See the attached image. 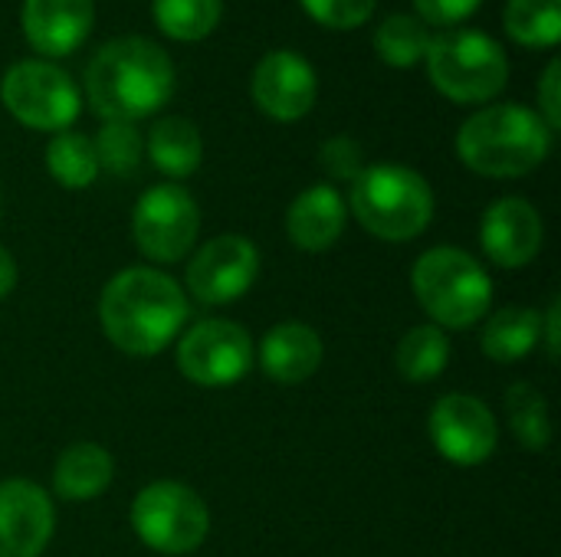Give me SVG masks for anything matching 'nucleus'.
<instances>
[{
    "label": "nucleus",
    "mask_w": 561,
    "mask_h": 557,
    "mask_svg": "<svg viewBox=\"0 0 561 557\" xmlns=\"http://www.w3.org/2000/svg\"><path fill=\"white\" fill-rule=\"evenodd\" d=\"M105 338L135 358L164 351L187 322V292L161 269L135 266L112 276L99 299Z\"/></svg>",
    "instance_id": "obj_1"
},
{
    "label": "nucleus",
    "mask_w": 561,
    "mask_h": 557,
    "mask_svg": "<svg viewBox=\"0 0 561 557\" xmlns=\"http://www.w3.org/2000/svg\"><path fill=\"white\" fill-rule=\"evenodd\" d=\"M174 92L171 56L145 36L105 43L85 69L89 105L105 121H138L168 105Z\"/></svg>",
    "instance_id": "obj_2"
},
{
    "label": "nucleus",
    "mask_w": 561,
    "mask_h": 557,
    "mask_svg": "<svg viewBox=\"0 0 561 557\" xmlns=\"http://www.w3.org/2000/svg\"><path fill=\"white\" fill-rule=\"evenodd\" d=\"M552 148V128L526 105H490L470 115L457 131V154L483 177H523L536 171Z\"/></svg>",
    "instance_id": "obj_3"
},
{
    "label": "nucleus",
    "mask_w": 561,
    "mask_h": 557,
    "mask_svg": "<svg viewBox=\"0 0 561 557\" xmlns=\"http://www.w3.org/2000/svg\"><path fill=\"white\" fill-rule=\"evenodd\" d=\"M352 213L371 236L404 243L431 227L434 190L404 164H371L352 181Z\"/></svg>",
    "instance_id": "obj_4"
},
{
    "label": "nucleus",
    "mask_w": 561,
    "mask_h": 557,
    "mask_svg": "<svg viewBox=\"0 0 561 557\" xmlns=\"http://www.w3.org/2000/svg\"><path fill=\"white\" fill-rule=\"evenodd\" d=\"M421 309L444 328H470L486 318L493 282L486 269L463 250L437 246L417 256L411 272Z\"/></svg>",
    "instance_id": "obj_5"
},
{
    "label": "nucleus",
    "mask_w": 561,
    "mask_h": 557,
    "mask_svg": "<svg viewBox=\"0 0 561 557\" xmlns=\"http://www.w3.org/2000/svg\"><path fill=\"white\" fill-rule=\"evenodd\" d=\"M427 72L431 82L460 105L490 102L503 92L510 79V59L503 46L480 30H450L431 36L427 46Z\"/></svg>",
    "instance_id": "obj_6"
},
{
    "label": "nucleus",
    "mask_w": 561,
    "mask_h": 557,
    "mask_svg": "<svg viewBox=\"0 0 561 557\" xmlns=\"http://www.w3.org/2000/svg\"><path fill=\"white\" fill-rule=\"evenodd\" d=\"M131 529L158 555H191L210 532L204 499L181 483H151L131 502Z\"/></svg>",
    "instance_id": "obj_7"
},
{
    "label": "nucleus",
    "mask_w": 561,
    "mask_h": 557,
    "mask_svg": "<svg viewBox=\"0 0 561 557\" xmlns=\"http://www.w3.org/2000/svg\"><path fill=\"white\" fill-rule=\"evenodd\" d=\"M3 108L26 128L36 131H66L82 108L76 82L53 62L23 59L10 66L0 79Z\"/></svg>",
    "instance_id": "obj_8"
},
{
    "label": "nucleus",
    "mask_w": 561,
    "mask_h": 557,
    "mask_svg": "<svg viewBox=\"0 0 561 557\" xmlns=\"http://www.w3.org/2000/svg\"><path fill=\"white\" fill-rule=\"evenodd\" d=\"M201 230L197 200L181 184L148 187L131 213V233L141 256L151 263H178L191 253Z\"/></svg>",
    "instance_id": "obj_9"
},
{
    "label": "nucleus",
    "mask_w": 561,
    "mask_h": 557,
    "mask_svg": "<svg viewBox=\"0 0 561 557\" xmlns=\"http://www.w3.org/2000/svg\"><path fill=\"white\" fill-rule=\"evenodd\" d=\"M253 364L250 332L237 322L207 318L187 328L178 345V368L187 381L201 387H230L247 378Z\"/></svg>",
    "instance_id": "obj_10"
},
{
    "label": "nucleus",
    "mask_w": 561,
    "mask_h": 557,
    "mask_svg": "<svg viewBox=\"0 0 561 557\" xmlns=\"http://www.w3.org/2000/svg\"><path fill=\"white\" fill-rule=\"evenodd\" d=\"M437 453L454 466H480L496 453L500 427L493 410L473 394H447L431 407L427 420Z\"/></svg>",
    "instance_id": "obj_11"
},
{
    "label": "nucleus",
    "mask_w": 561,
    "mask_h": 557,
    "mask_svg": "<svg viewBox=\"0 0 561 557\" xmlns=\"http://www.w3.org/2000/svg\"><path fill=\"white\" fill-rule=\"evenodd\" d=\"M260 272V250L237 233L204 243L187 266V292L204 305H227L250 292Z\"/></svg>",
    "instance_id": "obj_12"
},
{
    "label": "nucleus",
    "mask_w": 561,
    "mask_h": 557,
    "mask_svg": "<svg viewBox=\"0 0 561 557\" xmlns=\"http://www.w3.org/2000/svg\"><path fill=\"white\" fill-rule=\"evenodd\" d=\"M53 502L36 483H0V557H39L53 538Z\"/></svg>",
    "instance_id": "obj_13"
},
{
    "label": "nucleus",
    "mask_w": 561,
    "mask_h": 557,
    "mask_svg": "<svg viewBox=\"0 0 561 557\" xmlns=\"http://www.w3.org/2000/svg\"><path fill=\"white\" fill-rule=\"evenodd\" d=\"M319 95L316 69L306 56L276 49L266 53L253 72V98L276 121H299Z\"/></svg>",
    "instance_id": "obj_14"
},
{
    "label": "nucleus",
    "mask_w": 561,
    "mask_h": 557,
    "mask_svg": "<svg viewBox=\"0 0 561 557\" xmlns=\"http://www.w3.org/2000/svg\"><path fill=\"white\" fill-rule=\"evenodd\" d=\"M546 240V227L539 210L523 197H503L496 200L480 223V243L486 256L503 269H523L529 266Z\"/></svg>",
    "instance_id": "obj_15"
},
{
    "label": "nucleus",
    "mask_w": 561,
    "mask_h": 557,
    "mask_svg": "<svg viewBox=\"0 0 561 557\" xmlns=\"http://www.w3.org/2000/svg\"><path fill=\"white\" fill-rule=\"evenodd\" d=\"M95 23V0H23L26 43L43 56L76 53Z\"/></svg>",
    "instance_id": "obj_16"
},
{
    "label": "nucleus",
    "mask_w": 561,
    "mask_h": 557,
    "mask_svg": "<svg viewBox=\"0 0 561 557\" xmlns=\"http://www.w3.org/2000/svg\"><path fill=\"white\" fill-rule=\"evenodd\" d=\"M345 220H348L345 197L332 184H312L293 200L286 213V233L299 250L325 253L345 233Z\"/></svg>",
    "instance_id": "obj_17"
},
{
    "label": "nucleus",
    "mask_w": 561,
    "mask_h": 557,
    "mask_svg": "<svg viewBox=\"0 0 561 557\" xmlns=\"http://www.w3.org/2000/svg\"><path fill=\"white\" fill-rule=\"evenodd\" d=\"M322 355L325 348L316 328L302 322H283L266 332L260 345V368L279 384H302L319 371Z\"/></svg>",
    "instance_id": "obj_18"
},
{
    "label": "nucleus",
    "mask_w": 561,
    "mask_h": 557,
    "mask_svg": "<svg viewBox=\"0 0 561 557\" xmlns=\"http://www.w3.org/2000/svg\"><path fill=\"white\" fill-rule=\"evenodd\" d=\"M115 476V463L105 446L99 443H72L59 453L53 466V489L66 502H89L99 499Z\"/></svg>",
    "instance_id": "obj_19"
},
{
    "label": "nucleus",
    "mask_w": 561,
    "mask_h": 557,
    "mask_svg": "<svg viewBox=\"0 0 561 557\" xmlns=\"http://www.w3.org/2000/svg\"><path fill=\"white\" fill-rule=\"evenodd\" d=\"M201 131L194 128V121L181 115L158 118L154 128L148 131V158L168 177H191L201 167Z\"/></svg>",
    "instance_id": "obj_20"
},
{
    "label": "nucleus",
    "mask_w": 561,
    "mask_h": 557,
    "mask_svg": "<svg viewBox=\"0 0 561 557\" xmlns=\"http://www.w3.org/2000/svg\"><path fill=\"white\" fill-rule=\"evenodd\" d=\"M539 341H542V315L536 309H519V305L490 315L480 335L483 355L500 364L523 361Z\"/></svg>",
    "instance_id": "obj_21"
},
{
    "label": "nucleus",
    "mask_w": 561,
    "mask_h": 557,
    "mask_svg": "<svg viewBox=\"0 0 561 557\" xmlns=\"http://www.w3.org/2000/svg\"><path fill=\"white\" fill-rule=\"evenodd\" d=\"M394 361H398L401 378L414 384L437 381L450 364V341L437 325H417L401 338Z\"/></svg>",
    "instance_id": "obj_22"
},
{
    "label": "nucleus",
    "mask_w": 561,
    "mask_h": 557,
    "mask_svg": "<svg viewBox=\"0 0 561 557\" xmlns=\"http://www.w3.org/2000/svg\"><path fill=\"white\" fill-rule=\"evenodd\" d=\"M46 167L53 181L66 190H82L99 177L95 144L79 131H59L46 144Z\"/></svg>",
    "instance_id": "obj_23"
},
{
    "label": "nucleus",
    "mask_w": 561,
    "mask_h": 557,
    "mask_svg": "<svg viewBox=\"0 0 561 557\" xmlns=\"http://www.w3.org/2000/svg\"><path fill=\"white\" fill-rule=\"evenodd\" d=\"M151 13L164 36L178 43H197L217 30L224 0H154Z\"/></svg>",
    "instance_id": "obj_24"
},
{
    "label": "nucleus",
    "mask_w": 561,
    "mask_h": 557,
    "mask_svg": "<svg viewBox=\"0 0 561 557\" xmlns=\"http://www.w3.org/2000/svg\"><path fill=\"white\" fill-rule=\"evenodd\" d=\"M506 33L529 49H556L561 36V0H510Z\"/></svg>",
    "instance_id": "obj_25"
},
{
    "label": "nucleus",
    "mask_w": 561,
    "mask_h": 557,
    "mask_svg": "<svg viewBox=\"0 0 561 557\" xmlns=\"http://www.w3.org/2000/svg\"><path fill=\"white\" fill-rule=\"evenodd\" d=\"M506 414H510V427H513L516 440L529 453H542L549 446V440H552L549 404L536 384H526V381L513 384L506 391Z\"/></svg>",
    "instance_id": "obj_26"
},
{
    "label": "nucleus",
    "mask_w": 561,
    "mask_h": 557,
    "mask_svg": "<svg viewBox=\"0 0 561 557\" xmlns=\"http://www.w3.org/2000/svg\"><path fill=\"white\" fill-rule=\"evenodd\" d=\"M427 46H431L427 26L417 16H408V13H391L375 30V53L394 69L417 66L427 56Z\"/></svg>",
    "instance_id": "obj_27"
},
{
    "label": "nucleus",
    "mask_w": 561,
    "mask_h": 557,
    "mask_svg": "<svg viewBox=\"0 0 561 557\" xmlns=\"http://www.w3.org/2000/svg\"><path fill=\"white\" fill-rule=\"evenodd\" d=\"M92 144H95L99 171L125 177L141 161V135L131 121H105Z\"/></svg>",
    "instance_id": "obj_28"
},
{
    "label": "nucleus",
    "mask_w": 561,
    "mask_h": 557,
    "mask_svg": "<svg viewBox=\"0 0 561 557\" xmlns=\"http://www.w3.org/2000/svg\"><path fill=\"white\" fill-rule=\"evenodd\" d=\"M306 13L332 30H352L362 26L375 13V0H302Z\"/></svg>",
    "instance_id": "obj_29"
},
{
    "label": "nucleus",
    "mask_w": 561,
    "mask_h": 557,
    "mask_svg": "<svg viewBox=\"0 0 561 557\" xmlns=\"http://www.w3.org/2000/svg\"><path fill=\"white\" fill-rule=\"evenodd\" d=\"M362 144L348 135H339V138H329L319 151V164L335 177V181H355L365 164H362Z\"/></svg>",
    "instance_id": "obj_30"
},
{
    "label": "nucleus",
    "mask_w": 561,
    "mask_h": 557,
    "mask_svg": "<svg viewBox=\"0 0 561 557\" xmlns=\"http://www.w3.org/2000/svg\"><path fill=\"white\" fill-rule=\"evenodd\" d=\"M483 0H414L417 13L434 26H457L480 10Z\"/></svg>",
    "instance_id": "obj_31"
},
{
    "label": "nucleus",
    "mask_w": 561,
    "mask_h": 557,
    "mask_svg": "<svg viewBox=\"0 0 561 557\" xmlns=\"http://www.w3.org/2000/svg\"><path fill=\"white\" fill-rule=\"evenodd\" d=\"M539 105H542V121L552 131L561 128V59H552L546 66V76L539 85Z\"/></svg>",
    "instance_id": "obj_32"
},
{
    "label": "nucleus",
    "mask_w": 561,
    "mask_h": 557,
    "mask_svg": "<svg viewBox=\"0 0 561 557\" xmlns=\"http://www.w3.org/2000/svg\"><path fill=\"white\" fill-rule=\"evenodd\" d=\"M559 325H561V302L559 299H552L549 312L542 315V338H546V348H549V358H552V361L559 358V345H561Z\"/></svg>",
    "instance_id": "obj_33"
},
{
    "label": "nucleus",
    "mask_w": 561,
    "mask_h": 557,
    "mask_svg": "<svg viewBox=\"0 0 561 557\" xmlns=\"http://www.w3.org/2000/svg\"><path fill=\"white\" fill-rule=\"evenodd\" d=\"M16 286V263L13 256L0 246V299H7Z\"/></svg>",
    "instance_id": "obj_34"
}]
</instances>
